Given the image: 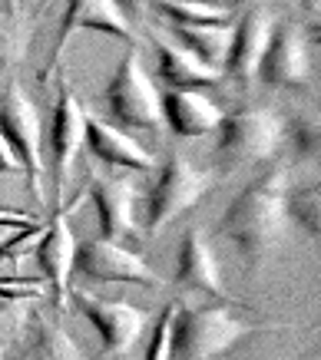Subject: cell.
<instances>
[{"label":"cell","mask_w":321,"mask_h":360,"mask_svg":"<svg viewBox=\"0 0 321 360\" xmlns=\"http://www.w3.org/2000/svg\"><path fill=\"white\" fill-rule=\"evenodd\" d=\"M291 186V172L285 162H275L268 172H262L255 182L235 195V202L225 208L219 221V231L232 241L248 268H258L275 245L285 238V192Z\"/></svg>","instance_id":"1"},{"label":"cell","mask_w":321,"mask_h":360,"mask_svg":"<svg viewBox=\"0 0 321 360\" xmlns=\"http://www.w3.org/2000/svg\"><path fill=\"white\" fill-rule=\"evenodd\" d=\"M275 324H255L229 307H189L172 311V354L169 360H215L229 354L252 334L272 330Z\"/></svg>","instance_id":"2"},{"label":"cell","mask_w":321,"mask_h":360,"mask_svg":"<svg viewBox=\"0 0 321 360\" xmlns=\"http://www.w3.org/2000/svg\"><path fill=\"white\" fill-rule=\"evenodd\" d=\"M103 96H106V106H110V116L116 122H122V132H149V136L166 132L159 89H156L153 77L146 73L143 53L136 46H130L120 56Z\"/></svg>","instance_id":"3"},{"label":"cell","mask_w":321,"mask_h":360,"mask_svg":"<svg viewBox=\"0 0 321 360\" xmlns=\"http://www.w3.org/2000/svg\"><path fill=\"white\" fill-rule=\"evenodd\" d=\"M219 159L222 165H248L265 162L285 142V120L268 106H242L222 116L219 129Z\"/></svg>","instance_id":"4"},{"label":"cell","mask_w":321,"mask_h":360,"mask_svg":"<svg viewBox=\"0 0 321 360\" xmlns=\"http://www.w3.org/2000/svg\"><path fill=\"white\" fill-rule=\"evenodd\" d=\"M0 136L17 155V165L27 175L34 198H40L44 195V126L34 99L23 93L17 79H11L0 93Z\"/></svg>","instance_id":"5"},{"label":"cell","mask_w":321,"mask_h":360,"mask_svg":"<svg viewBox=\"0 0 321 360\" xmlns=\"http://www.w3.org/2000/svg\"><path fill=\"white\" fill-rule=\"evenodd\" d=\"M212 175L196 169L192 162H186L182 155H172L159 175L156 186L146 198V231L159 235V231L172 225L176 219H182L189 208H196L202 198L209 195Z\"/></svg>","instance_id":"6"},{"label":"cell","mask_w":321,"mask_h":360,"mask_svg":"<svg viewBox=\"0 0 321 360\" xmlns=\"http://www.w3.org/2000/svg\"><path fill=\"white\" fill-rule=\"evenodd\" d=\"M83 129H87V112L80 106L77 93L70 89V83H60L54 112H50V129H46V153H50V175H54V208L67 205V182L80 149H83Z\"/></svg>","instance_id":"7"},{"label":"cell","mask_w":321,"mask_h":360,"mask_svg":"<svg viewBox=\"0 0 321 360\" xmlns=\"http://www.w3.org/2000/svg\"><path fill=\"white\" fill-rule=\"evenodd\" d=\"M73 271L83 274L87 281L103 284H136V288H163L159 274L120 241L106 238H89L77 245V258H73Z\"/></svg>","instance_id":"8"},{"label":"cell","mask_w":321,"mask_h":360,"mask_svg":"<svg viewBox=\"0 0 321 360\" xmlns=\"http://www.w3.org/2000/svg\"><path fill=\"white\" fill-rule=\"evenodd\" d=\"M272 89H301L311 79V46L298 23L282 20L272 27L268 46L258 63V77Z\"/></svg>","instance_id":"9"},{"label":"cell","mask_w":321,"mask_h":360,"mask_svg":"<svg viewBox=\"0 0 321 360\" xmlns=\"http://www.w3.org/2000/svg\"><path fill=\"white\" fill-rule=\"evenodd\" d=\"M70 297L83 317H87L93 330L100 334L103 350L106 354H126L133 347L146 328V314L130 301H113V297H96L83 291V288H70Z\"/></svg>","instance_id":"10"},{"label":"cell","mask_w":321,"mask_h":360,"mask_svg":"<svg viewBox=\"0 0 321 360\" xmlns=\"http://www.w3.org/2000/svg\"><path fill=\"white\" fill-rule=\"evenodd\" d=\"M34 255L54 301L63 307L70 301V278H73V258H77V238H73V229H70V205L50 212L44 235L37 238Z\"/></svg>","instance_id":"11"},{"label":"cell","mask_w":321,"mask_h":360,"mask_svg":"<svg viewBox=\"0 0 321 360\" xmlns=\"http://www.w3.org/2000/svg\"><path fill=\"white\" fill-rule=\"evenodd\" d=\"M77 30L110 33V37H116V40L136 44L133 20H130L113 0H67L63 17H60V27H56V44H54V56H50V70L40 77V83L50 79V73L56 70L60 56H63V50H67L70 33H77Z\"/></svg>","instance_id":"12"},{"label":"cell","mask_w":321,"mask_h":360,"mask_svg":"<svg viewBox=\"0 0 321 360\" xmlns=\"http://www.w3.org/2000/svg\"><path fill=\"white\" fill-rule=\"evenodd\" d=\"M272 13L265 7H245V13L232 23V44H229V53H225V63H222V77L235 79V83H255L258 77V63H262V53L268 46V37H272Z\"/></svg>","instance_id":"13"},{"label":"cell","mask_w":321,"mask_h":360,"mask_svg":"<svg viewBox=\"0 0 321 360\" xmlns=\"http://www.w3.org/2000/svg\"><path fill=\"white\" fill-rule=\"evenodd\" d=\"M159 106H163V126L182 139L209 136L219 129L225 116L219 103L206 96V89H163Z\"/></svg>","instance_id":"14"},{"label":"cell","mask_w":321,"mask_h":360,"mask_svg":"<svg viewBox=\"0 0 321 360\" xmlns=\"http://www.w3.org/2000/svg\"><path fill=\"white\" fill-rule=\"evenodd\" d=\"M89 198H93L96 215H100V238L120 241V245L139 238L133 182L100 175V179H93V186H89Z\"/></svg>","instance_id":"15"},{"label":"cell","mask_w":321,"mask_h":360,"mask_svg":"<svg viewBox=\"0 0 321 360\" xmlns=\"http://www.w3.org/2000/svg\"><path fill=\"white\" fill-rule=\"evenodd\" d=\"M83 146L89 149L93 159H100V162L113 165V169H122V172H153L156 169V155L139 139H133L130 132H122L113 122L89 120L87 116Z\"/></svg>","instance_id":"16"},{"label":"cell","mask_w":321,"mask_h":360,"mask_svg":"<svg viewBox=\"0 0 321 360\" xmlns=\"http://www.w3.org/2000/svg\"><path fill=\"white\" fill-rule=\"evenodd\" d=\"M176 281L189 291H199V295L212 297H229L225 284H222L219 264L212 255L209 241L199 229H189L179 241V264H176Z\"/></svg>","instance_id":"17"},{"label":"cell","mask_w":321,"mask_h":360,"mask_svg":"<svg viewBox=\"0 0 321 360\" xmlns=\"http://www.w3.org/2000/svg\"><path fill=\"white\" fill-rule=\"evenodd\" d=\"M156 77L166 83V89H206L215 86L222 73L196 60L192 53H186L179 44L159 40L156 44Z\"/></svg>","instance_id":"18"},{"label":"cell","mask_w":321,"mask_h":360,"mask_svg":"<svg viewBox=\"0 0 321 360\" xmlns=\"http://www.w3.org/2000/svg\"><path fill=\"white\" fill-rule=\"evenodd\" d=\"M172 40H176L186 53H192L196 60H202L206 66L219 70L225 63L229 44H232V20L225 23H169Z\"/></svg>","instance_id":"19"},{"label":"cell","mask_w":321,"mask_h":360,"mask_svg":"<svg viewBox=\"0 0 321 360\" xmlns=\"http://www.w3.org/2000/svg\"><path fill=\"white\" fill-rule=\"evenodd\" d=\"M285 219H288V225H295L301 235L318 238V231H321V188H318V179L301 182V186H288V192H285Z\"/></svg>","instance_id":"20"},{"label":"cell","mask_w":321,"mask_h":360,"mask_svg":"<svg viewBox=\"0 0 321 360\" xmlns=\"http://www.w3.org/2000/svg\"><path fill=\"white\" fill-rule=\"evenodd\" d=\"M166 23H225L232 13L225 4H196V0H149Z\"/></svg>","instance_id":"21"},{"label":"cell","mask_w":321,"mask_h":360,"mask_svg":"<svg viewBox=\"0 0 321 360\" xmlns=\"http://www.w3.org/2000/svg\"><path fill=\"white\" fill-rule=\"evenodd\" d=\"M23 360H83V350L77 347V340L70 338L60 324L40 321L34 347L27 350V357Z\"/></svg>","instance_id":"22"},{"label":"cell","mask_w":321,"mask_h":360,"mask_svg":"<svg viewBox=\"0 0 321 360\" xmlns=\"http://www.w3.org/2000/svg\"><path fill=\"white\" fill-rule=\"evenodd\" d=\"M27 40L30 33L23 27V17L0 13V79L20 70L23 56H27Z\"/></svg>","instance_id":"23"},{"label":"cell","mask_w":321,"mask_h":360,"mask_svg":"<svg viewBox=\"0 0 321 360\" xmlns=\"http://www.w3.org/2000/svg\"><path fill=\"white\" fill-rule=\"evenodd\" d=\"M30 301H0V360H7L17 340L30 330Z\"/></svg>","instance_id":"24"},{"label":"cell","mask_w":321,"mask_h":360,"mask_svg":"<svg viewBox=\"0 0 321 360\" xmlns=\"http://www.w3.org/2000/svg\"><path fill=\"white\" fill-rule=\"evenodd\" d=\"M172 311H176V304L163 307V314L156 317L149 347H146V360H169V354H172Z\"/></svg>","instance_id":"25"},{"label":"cell","mask_w":321,"mask_h":360,"mask_svg":"<svg viewBox=\"0 0 321 360\" xmlns=\"http://www.w3.org/2000/svg\"><path fill=\"white\" fill-rule=\"evenodd\" d=\"M291 149L301 155V159H315L318 155V126L308 120L295 122V132H291Z\"/></svg>","instance_id":"26"},{"label":"cell","mask_w":321,"mask_h":360,"mask_svg":"<svg viewBox=\"0 0 321 360\" xmlns=\"http://www.w3.org/2000/svg\"><path fill=\"white\" fill-rule=\"evenodd\" d=\"M30 221H34V215L17 212V208L0 205V229H23V225H30Z\"/></svg>","instance_id":"27"},{"label":"cell","mask_w":321,"mask_h":360,"mask_svg":"<svg viewBox=\"0 0 321 360\" xmlns=\"http://www.w3.org/2000/svg\"><path fill=\"white\" fill-rule=\"evenodd\" d=\"M20 165H17V155L11 153V146H7V139L0 136V172H17Z\"/></svg>","instance_id":"28"},{"label":"cell","mask_w":321,"mask_h":360,"mask_svg":"<svg viewBox=\"0 0 321 360\" xmlns=\"http://www.w3.org/2000/svg\"><path fill=\"white\" fill-rule=\"evenodd\" d=\"M113 4H116V7H120V11L130 17V20H136V17H139L146 7H149V0H113Z\"/></svg>","instance_id":"29"},{"label":"cell","mask_w":321,"mask_h":360,"mask_svg":"<svg viewBox=\"0 0 321 360\" xmlns=\"http://www.w3.org/2000/svg\"><path fill=\"white\" fill-rule=\"evenodd\" d=\"M0 13H7V17H20V0H0Z\"/></svg>","instance_id":"30"},{"label":"cell","mask_w":321,"mask_h":360,"mask_svg":"<svg viewBox=\"0 0 321 360\" xmlns=\"http://www.w3.org/2000/svg\"><path fill=\"white\" fill-rule=\"evenodd\" d=\"M196 4H225L229 7V0H196Z\"/></svg>","instance_id":"31"},{"label":"cell","mask_w":321,"mask_h":360,"mask_svg":"<svg viewBox=\"0 0 321 360\" xmlns=\"http://www.w3.org/2000/svg\"><path fill=\"white\" fill-rule=\"evenodd\" d=\"M7 231L11 229H0V245H4V238H7Z\"/></svg>","instance_id":"32"},{"label":"cell","mask_w":321,"mask_h":360,"mask_svg":"<svg viewBox=\"0 0 321 360\" xmlns=\"http://www.w3.org/2000/svg\"><path fill=\"white\" fill-rule=\"evenodd\" d=\"M301 4H318V0H301Z\"/></svg>","instance_id":"33"},{"label":"cell","mask_w":321,"mask_h":360,"mask_svg":"<svg viewBox=\"0 0 321 360\" xmlns=\"http://www.w3.org/2000/svg\"><path fill=\"white\" fill-rule=\"evenodd\" d=\"M44 4H46V0H44Z\"/></svg>","instance_id":"34"}]
</instances>
